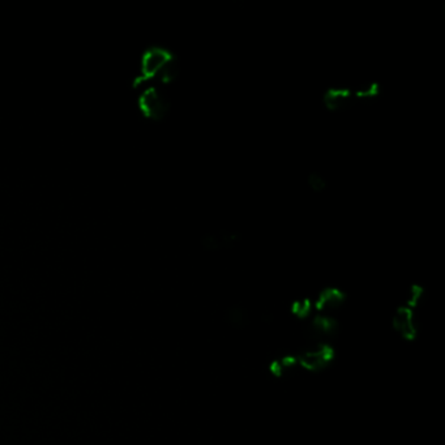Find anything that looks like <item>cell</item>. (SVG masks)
Returning a JSON list of instances; mask_svg holds the SVG:
<instances>
[{
  "label": "cell",
  "instance_id": "6da1fadb",
  "mask_svg": "<svg viewBox=\"0 0 445 445\" xmlns=\"http://www.w3.org/2000/svg\"><path fill=\"white\" fill-rule=\"evenodd\" d=\"M422 291L414 288L406 301L404 307H400L393 316V327L405 339L414 340L417 336V315L415 308L418 306Z\"/></svg>",
  "mask_w": 445,
  "mask_h": 445
},
{
  "label": "cell",
  "instance_id": "7a4b0ae2",
  "mask_svg": "<svg viewBox=\"0 0 445 445\" xmlns=\"http://www.w3.org/2000/svg\"><path fill=\"white\" fill-rule=\"evenodd\" d=\"M172 63L174 58L166 49L157 46L148 49L141 58L140 76L136 80L135 85H140L143 81L159 78Z\"/></svg>",
  "mask_w": 445,
  "mask_h": 445
},
{
  "label": "cell",
  "instance_id": "3957f363",
  "mask_svg": "<svg viewBox=\"0 0 445 445\" xmlns=\"http://www.w3.org/2000/svg\"><path fill=\"white\" fill-rule=\"evenodd\" d=\"M139 106L145 117L155 120L163 118L169 110L166 98L156 88H149L143 92L139 97Z\"/></svg>",
  "mask_w": 445,
  "mask_h": 445
},
{
  "label": "cell",
  "instance_id": "277c9868",
  "mask_svg": "<svg viewBox=\"0 0 445 445\" xmlns=\"http://www.w3.org/2000/svg\"><path fill=\"white\" fill-rule=\"evenodd\" d=\"M333 356V350L327 346V345H317L312 349L304 350L303 353L299 354V356L295 359L298 365L301 367L311 369V371H317L323 367L327 366Z\"/></svg>",
  "mask_w": 445,
  "mask_h": 445
},
{
  "label": "cell",
  "instance_id": "5b68a950",
  "mask_svg": "<svg viewBox=\"0 0 445 445\" xmlns=\"http://www.w3.org/2000/svg\"><path fill=\"white\" fill-rule=\"evenodd\" d=\"M343 301V295L341 294L339 290L330 288L326 290L320 294V298L316 303V307L321 311H330L339 308Z\"/></svg>",
  "mask_w": 445,
  "mask_h": 445
}]
</instances>
